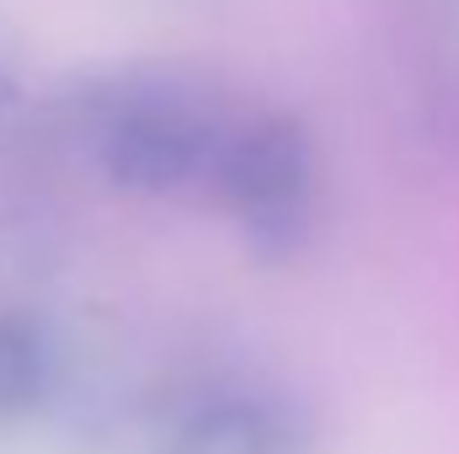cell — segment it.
<instances>
[{"label": "cell", "instance_id": "obj_3", "mask_svg": "<svg viewBox=\"0 0 459 454\" xmlns=\"http://www.w3.org/2000/svg\"><path fill=\"white\" fill-rule=\"evenodd\" d=\"M155 454H310L316 417L299 396L256 380H209L166 406Z\"/></svg>", "mask_w": 459, "mask_h": 454}, {"label": "cell", "instance_id": "obj_1", "mask_svg": "<svg viewBox=\"0 0 459 454\" xmlns=\"http://www.w3.org/2000/svg\"><path fill=\"white\" fill-rule=\"evenodd\" d=\"M230 118L204 75L166 65H123L75 86V128L108 182L128 193H182L209 182Z\"/></svg>", "mask_w": 459, "mask_h": 454}, {"label": "cell", "instance_id": "obj_5", "mask_svg": "<svg viewBox=\"0 0 459 454\" xmlns=\"http://www.w3.org/2000/svg\"><path fill=\"white\" fill-rule=\"evenodd\" d=\"M5 102H11V75L0 70V108H5Z\"/></svg>", "mask_w": 459, "mask_h": 454}, {"label": "cell", "instance_id": "obj_4", "mask_svg": "<svg viewBox=\"0 0 459 454\" xmlns=\"http://www.w3.org/2000/svg\"><path fill=\"white\" fill-rule=\"evenodd\" d=\"M54 390V347L43 327L0 316V423L32 417Z\"/></svg>", "mask_w": 459, "mask_h": 454}, {"label": "cell", "instance_id": "obj_2", "mask_svg": "<svg viewBox=\"0 0 459 454\" xmlns=\"http://www.w3.org/2000/svg\"><path fill=\"white\" fill-rule=\"evenodd\" d=\"M209 188L220 193L246 246L289 257L316 225V144L294 113H235L220 139Z\"/></svg>", "mask_w": 459, "mask_h": 454}]
</instances>
